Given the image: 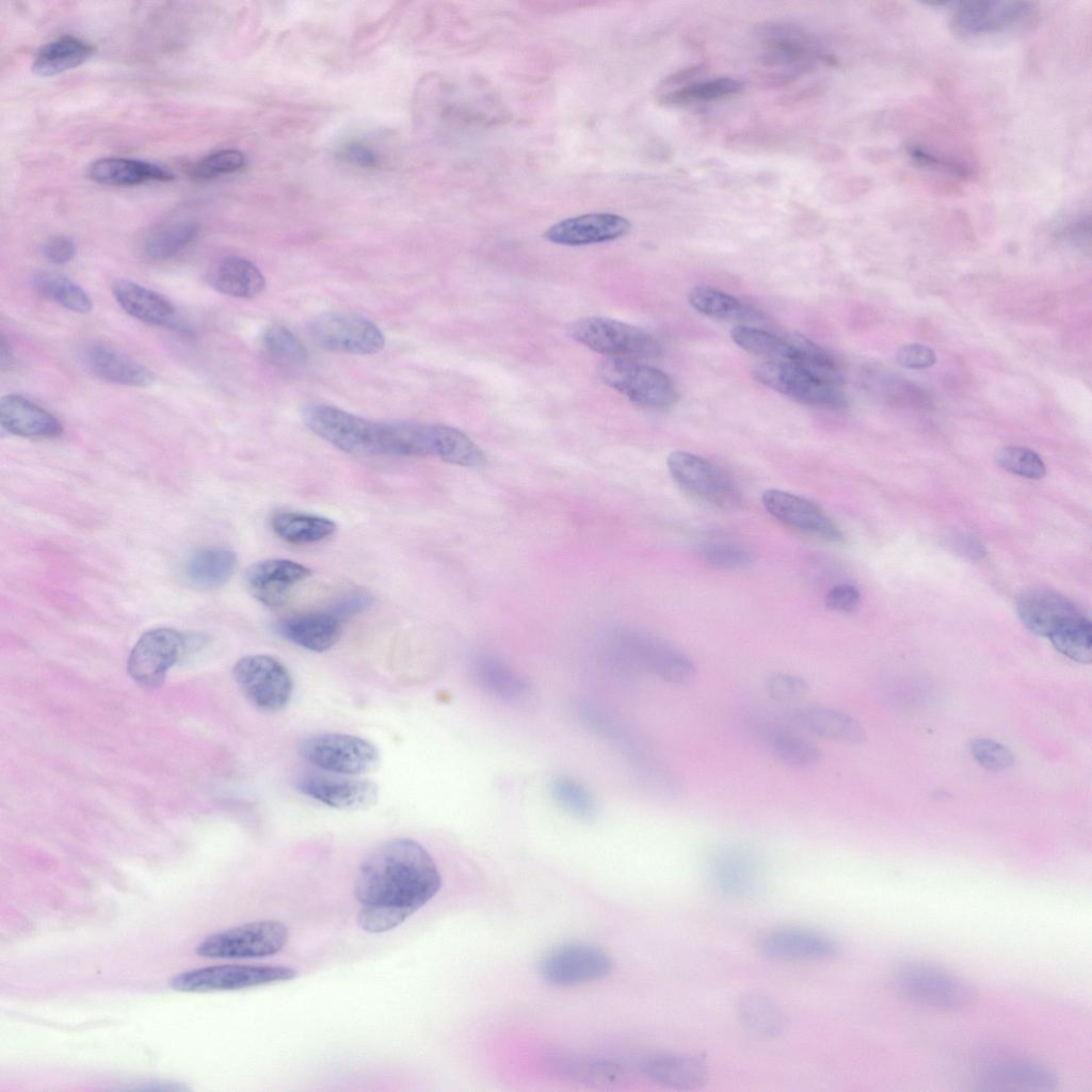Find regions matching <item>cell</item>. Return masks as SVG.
I'll list each match as a JSON object with an SVG mask.
<instances>
[{"label":"cell","instance_id":"14","mask_svg":"<svg viewBox=\"0 0 1092 1092\" xmlns=\"http://www.w3.org/2000/svg\"><path fill=\"white\" fill-rule=\"evenodd\" d=\"M186 646V637L177 630H148L140 637L129 654L128 673L144 687H157L184 653Z\"/></svg>","mask_w":1092,"mask_h":1092},{"label":"cell","instance_id":"13","mask_svg":"<svg viewBox=\"0 0 1092 1092\" xmlns=\"http://www.w3.org/2000/svg\"><path fill=\"white\" fill-rule=\"evenodd\" d=\"M975 1077L979 1087L985 1090L1048 1092L1058 1086L1057 1075L1048 1066L1002 1053L979 1057L975 1063Z\"/></svg>","mask_w":1092,"mask_h":1092},{"label":"cell","instance_id":"43","mask_svg":"<svg viewBox=\"0 0 1092 1092\" xmlns=\"http://www.w3.org/2000/svg\"><path fill=\"white\" fill-rule=\"evenodd\" d=\"M34 289L42 296L74 312L92 309L89 294L75 282L60 274H42L34 279Z\"/></svg>","mask_w":1092,"mask_h":1092},{"label":"cell","instance_id":"9","mask_svg":"<svg viewBox=\"0 0 1092 1092\" xmlns=\"http://www.w3.org/2000/svg\"><path fill=\"white\" fill-rule=\"evenodd\" d=\"M312 342L330 352L371 355L385 347L380 327L368 318L344 311H326L316 316L308 325Z\"/></svg>","mask_w":1092,"mask_h":1092},{"label":"cell","instance_id":"46","mask_svg":"<svg viewBox=\"0 0 1092 1092\" xmlns=\"http://www.w3.org/2000/svg\"><path fill=\"white\" fill-rule=\"evenodd\" d=\"M789 337L797 352L793 364L826 383L841 386L844 382L842 376L828 352L800 334H793Z\"/></svg>","mask_w":1092,"mask_h":1092},{"label":"cell","instance_id":"27","mask_svg":"<svg viewBox=\"0 0 1092 1092\" xmlns=\"http://www.w3.org/2000/svg\"><path fill=\"white\" fill-rule=\"evenodd\" d=\"M793 722L808 734L828 741L858 744L866 735L850 714L822 705H805L792 711Z\"/></svg>","mask_w":1092,"mask_h":1092},{"label":"cell","instance_id":"36","mask_svg":"<svg viewBox=\"0 0 1092 1092\" xmlns=\"http://www.w3.org/2000/svg\"><path fill=\"white\" fill-rule=\"evenodd\" d=\"M237 567V556L225 548L202 549L190 556L184 565L189 582L200 589L225 584Z\"/></svg>","mask_w":1092,"mask_h":1092},{"label":"cell","instance_id":"39","mask_svg":"<svg viewBox=\"0 0 1092 1092\" xmlns=\"http://www.w3.org/2000/svg\"><path fill=\"white\" fill-rule=\"evenodd\" d=\"M732 340L742 350L766 358L792 363L796 348L790 337H781L748 324H738L730 331Z\"/></svg>","mask_w":1092,"mask_h":1092},{"label":"cell","instance_id":"16","mask_svg":"<svg viewBox=\"0 0 1092 1092\" xmlns=\"http://www.w3.org/2000/svg\"><path fill=\"white\" fill-rule=\"evenodd\" d=\"M761 502L772 517L787 527L830 543L844 541L834 520L817 503L805 497L769 488L762 493Z\"/></svg>","mask_w":1092,"mask_h":1092},{"label":"cell","instance_id":"2","mask_svg":"<svg viewBox=\"0 0 1092 1092\" xmlns=\"http://www.w3.org/2000/svg\"><path fill=\"white\" fill-rule=\"evenodd\" d=\"M894 981L906 998L938 1010H964L978 999V990L970 981L929 962L904 963Z\"/></svg>","mask_w":1092,"mask_h":1092},{"label":"cell","instance_id":"30","mask_svg":"<svg viewBox=\"0 0 1092 1092\" xmlns=\"http://www.w3.org/2000/svg\"><path fill=\"white\" fill-rule=\"evenodd\" d=\"M641 1069L655 1082L676 1090H693L708 1078L707 1065L696 1057L656 1054L644 1058Z\"/></svg>","mask_w":1092,"mask_h":1092},{"label":"cell","instance_id":"19","mask_svg":"<svg viewBox=\"0 0 1092 1092\" xmlns=\"http://www.w3.org/2000/svg\"><path fill=\"white\" fill-rule=\"evenodd\" d=\"M308 567L287 559H269L252 564L244 574L250 594L259 603L277 607L291 591L310 576Z\"/></svg>","mask_w":1092,"mask_h":1092},{"label":"cell","instance_id":"50","mask_svg":"<svg viewBox=\"0 0 1092 1092\" xmlns=\"http://www.w3.org/2000/svg\"><path fill=\"white\" fill-rule=\"evenodd\" d=\"M244 163L245 158L241 151L237 149H223L197 161L191 167L190 175L196 179H209L237 172L244 166Z\"/></svg>","mask_w":1092,"mask_h":1092},{"label":"cell","instance_id":"47","mask_svg":"<svg viewBox=\"0 0 1092 1092\" xmlns=\"http://www.w3.org/2000/svg\"><path fill=\"white\" fill-rule=\"evenodd\" d=\"M550 791L557 803L565 810L581 819H591L596 814V804L582 784L559 776L551 782Z\"/></svg>","mask_w":1092,"mask_h":1092},{"label":"cell","instance_id":"32","mask_svg":"<svg viewBox=\"0 0 1092 1092\" xmlns=\"http://www.w3.org/2000/svg\"><path fill=\"white\" fill-rule=\"evenodd\" d=\"M82 357L90 371L107 382L146 387L156 380L150 369L107 347H90L83 352Z\"/></svg>","mask_w":1092,"mask_h":1092},{"label":"cell","instance_id":"41","mask_svg":"<svg viewBox=\"0 0 1092 1092\" xmlns=\"http://www.w3.org/2000/svg\"><path fill=\"white\" fill-rule=\"evenodd\" d=\"M199 232V224L194 221H180L164 226L145 241V253L156 260H166L192 243Z\"/></svg>","mask_w":1092,"mask_h":1092},{"label":"cell","instance_id":"8","mask_svg":"<svg viewBox=\"0 0 1092 1092\" xmlns=\"http://www.w3.org/2000/svg\"><path fill=\"white\" fill-rule=\"evenodd\" d=\"M667 465L674 482L690 496L725 510L741 503L734 481L705 457L677 450L669 454Z\"/></svg>","mask_w":1092,"mask_h":1092},{"label":"cell","instance_id":"22","mask_svg":"<svg viewBox=\"0 0 1092 1092\" xmlns=\"http://www.w3.org/2000/svg\"><path fill=\"white\" fill-rule=\"evenodd\" d=\"M761 952L778 961H821L833 958L838 946L830 937L804 929H781L766 934Z\"/></svg>","mask_w":1092,"mask_h":1092},{"label":"cell","instance_id":"6","mask_svg":"<svg viewBox=\"0 0 1092 1092\" xmlns=\"http://www.w3.org/2000/svg\"><path fill=\"white\" fill-rule=\"evenodd\" d=\"M300 756L330 773L358 775L375 770L380 752L370 741L354 735L322 733L301 741Z\"/></svg>","mask_w":1092,"mask_h":1092},{"label":"cell","instance_id":"26","mask_svg":"<svg viewBox=\"0 0 1092 1092\" xmlns=\"http://www.w3.org/2000/svg\"><path fill=\"white\" fill-rule=\"evenodd\" d=\"M0 423L7 432L31 438H53L63 432L60 420L45 408L19 395L0 401Z\"/></svg>","mask_w":1092,"mask_h":1092},{"label":"cell","instance_id":"59","mask_svg":"<svg viewBox=\"0 0 1092 1092\" xmlns=\"http://www.w3.org/2000/svg\"><path fill=\"white\" fill-rule=\"evenodd\" d=\"M12 362H13V354H12L11 347H10L9 342L5 340V337L2 335L1 336V341H0V364H1V369L4 370L5 368L10 367Z\"/></svg>","mask_w":1092,"mask_h":1092},{"label":"cell","instance_id":"29","mask_svg":"<svg viewBox=\"0 0 1092 1092\" xmlns=\"http://www.w3.org/2000/svg\"><path fill=\"white\" fill-rule=\"evenodd\" d=\"M113 295L128 315L140 321L183 330L173 304L151 289L132 280L119 279L113 286Z\"/></svg>","mask_w":1092,"mask_h":1092},{"label":"cell","instance_id":"49","mask_svg":"<svg viewBox=\"0 0 1092 1092\" xmlns=\"http://www.w3.org/2000/svg\"><path fill=\"white\" fill-rule=\"evenodd\" d=\"M996 460L1003 469L1024 478L1042 479L1046 473L1042 459L1025 447H1005L997 453Z\"/></svg>","mask_w":1092,"mask_h":1092},{"label":"cell","instance_id":"52","mask_svg":"<svg viewBox=\"0 0 1092 1092\" xmlns=\"http://www.w3.org/2000/svg\"><path fill=\"white\" fill-rule=\"evenodd\" d=\"M970 754L975 760L989 770H1005L1013 765V754L1005 745L985 738L971 740Z\"/></svg>","mask_w":1092,"mask_h":1092},{"label":"cell","instance_id":"33","mask_svg":"<svg viewBox=\"0 0 1092 1092\" xmlns=\"http://www.w3.org/2000/svg\"><path fill=\"white\" fill-rule=\"evenodd\" d=\"M90 177L102 184L135 186L148 181H171L174 174L146 161L107 157L96 160L89 170Z\"/></svg>","mask_w":1092,"mask_h":1092},{"label":"cell","instance_id":"37","mask_svg":"<svg viewBox=\"0 0 1092 1092\" xmlns=\"http://www.w3.org/2000/svg\"><path fill=\"white\" fill-rule=\"evenodd\" d=\"M270 524L278 537L295 545L319 543L336 531V524L330 518L292 511L275 513Z\"/></svg>","mask_w":1092,"mask_h":1092},{"label":"cell","instance_id":"3","mask_svg":"<svg viewBox=\"0 0 1092 1092\" xmlns=\"http://www.w3.org/2000/svg\"><path fill=\"white\" fill-rule=\"evenodd\" d=\"M304 424L337 449L357 456H381V421H373L333 405L307 404Z\"/></svg>","mask_w":1092,"mask_h":1092},{"label":"cell","instance_id":"1","mask_svg":"<svg viewBox=\"0 0 1092 1092\" xmlns=\"http://www.w3.org/2000/svg\"><path fill=\"white\" fill-rule=\"evenodd\" d=\"M440 872L416 840L394 838L374 848L360 863L354 895L362 905L357 924L383 933L404 922L440 889Z\"/></svg>","mask_w":1092,"mask_h":1092},{"label":"cell","instance_id":"24","mask_svg":"<svg viewBox=\"0 0 1092 1092\" xmlns=\"http://www.w3.org/2000/svg\"><path fill=\"white\" fill-rule=\"evenodd\" d=\"M276 632L289 642L310 652L333 647L341 637V620L333 612H308L279 620Z\"/></svg>","mask_w":1092,"mask_h":1092},{"label":"cell","instance_id":"57","mask_svg":"<svg viewBox=\"0 0 1092 1092\" xmlns=\"http://www.w3.org/2000/svg\"><path fill=\"white\" fill-rule=\"evenodd\" d=\"M346 154L351 161L364 167H372L376 163L374 154L364 145L352 144L347 147Z\"/></svg>","mask_w":1092,"mask_h":1092},{"label":"cell","instance_id":"17","mask_svg":"<svg viewBox=\"0 0 1092 1092\" xmlns=\"http://www.w3.org/2000/svg\"><path fill=\"white\" fill-rule=\"evenodd\" d=\"M612 969L610 958L599 948L571 944L549 952L541 964L543 977L558 985H575L598 980Z\"/></svg>","mask_w":1092,"mask_h":1092},{"label":"cell","instance_id":"28","mask_svg":"<svg viewBox=\"0 0 1092 1092\" xmlns=\"http://www.w3.org/2000/svg\"><path fill=\"white\" fill-rule=\"evenodd\" d=\"M713 885L730 897L750 895L758 884V866L753 855L739 847L720 849L710 862Z\"/></svg>","mask_w":1092,"mask_h":1092},{"label":"cell","instance_id":"38","mask_svg":"<svg viewBox=\"0 0 1092 1092\" xmlns=\"http://www.w3.org/2000/svg\"><path fill=\"white\" fill-rule=\"evenodd\" d=\"M690 305L702 315L720 320L739 321L741 324L758 321L761 315L737 298L710 286L694 287L689 295Z\"/></svg>","mask_w":1092,"mask_h":1092},{"label":"cell","instance_id":"34","mask_svg":"<svg viewBox=\"0 0 1092 1092\" xmlns=\"http://www.w3.org/2000/svg\"><path fill=\"white\" fill-rule=\"evenodd\" d=\"M737 1015L744 1030L760 1040L781 1035L786 1027L785 1014L771 998L758 994H745L738 1001Z\"/></svg>","mask_w":1092,"mask_h":1092},{"label":"cell","instance_id":"58","mask_svg":"<svg viewBox=\"0 0 1092 1092\" xmlns=\"http://www.w3.org/2000/svg\"><path fill=\"white\" fill-rule=\"evenodd\" d=\"M954 547L958 551L970 559H980L985 551L983 546L973 537L961 536L956 540Z\"/></svg>","mask_w":1092,"mask_h":1092},{"label":"cell","instance_id":"54","mask_svg":"<svg viewBox=\"0 0 1092 1092\" xmlns=\"http://www.w3.org/2000/svg\"><path fill=\"white\" fill-rule=\"evenodd\" d=\"M373 604L372 595L365 590H351L343 594L333 606L332 612L340 620L359 614Z\"/></svg>","mask_w":1092,"mask_h":1092},{"label":"cell","instance_id":"7","mask_svg":"<svg viewBox=\"0 0 1092 1092\" xmlns=\"http://www.w3.org/2000/svg\"><path fill=\"white\" fill-rule=\"evenodd\" d=\"M600 380L636 404L664 408L678 398L671 378L662 370L633 359L607 357L597 368Z\"/></svg>","mask_w":1092,"mask_h":1092},{"label":"cell","instance_id":"25","mask_svg":"<svg viewBox=\"0 0 1092 1092\" xmlns=\"http://www.w3.org/2000/svg\"><path fill=\"white\" fill-rule=\"evenodd\" d=\"M1016 610L1028 630L1048 638L1069 620L1080 614L1069 599L1046 590L1023 594L1017 600Z\"/></svg>","mask_w":1092,"mask_h":1092},{"label":"cell","instance_id":"18","mask_svg":"<svg viewBox=\"0 0 1092 1092\" xmlns=\"http://www.w3.org/2000/svg\"><path fill=\"white\" fill-rule=\"evenodd\" d=\"M296 787L303 794L326 806L346 810L370 807L379 797V788L373 782L330 772L304 775Z\"/></svg>","mask_w":1092,"mask_h":1092},{"label":"cell","instance_id":"42","mask_svg":"<svg viewBox=\"0 0 1092 1092\" xmlns=\"http://www.w3.org/2000/svg\"><path fill=\"white\" fill-rule=\"evenodd\" d=\"M1053 645L1064 656L1080 662L1092 660V627L1091 622L1081 613L1069 620L1050 637Z\"/></svg>","mask_w":1092,"mask_h":1092},{"label":"cell","instance_id":"20","mask_svg":"<svg viewBox=\"0 0 1092 1092\" xmlns=\"http://www.w3.org/2000/svg\"><path fill=\"white\" fill-rule=\"evenodd\" d=\"M1031 11V4L1023 1L962 2L953 13L952 27L965 36L1000 32L1022 21Z\"/></svg>","mask_w":1092,"mask_h":1092},{"label":"cell","instance_id":"35","mask_svg":"<svg viewBox=\"0 0 1092 1092\" xmlns=\"http://www.w3.org/2000/svg\"><path fill=\"white\" fill-rule=\"evenodd\" d=\"M95 52V47L79 37L63 35L45 46L36 53L32 70L38 76H54L79 66Z\"/></svg>","mask_w":1092,"mask_h":1092},{"label":"cell","instance_id":"5","mask_svg":"<svg viewBox=\"0 0 1092 1092\" xmlns=\"http://www.w3.org/2000/svg\"><path fill=\"white\" fill-rule=\"evenodd\" d=\"M288 938V928L283 922L258 920L210 934L195 951L208 959H258L279 952Z\"/></svg>","mask_w":1092,"mask_h":1092},{"label":"cell","instance_id":"51","mask_svg":"<svg viewBox=\"0 0 1092 1092\" xmlns=\"http://www.w3.org/2000/svg\"><path fill=\"white\" fill-rule=\"evenodd\" d=\"M764 688L773 701L788 703L802 698L807 693L809 685L799 675L773 672L765 677Z\"/></svg>","mask_w":1092,"mask_h":1092},{"label":"cell","instance_id":"48","mask_svg":"<svg viewBox=\"0 0 1092 1092\" xmlns=\"http://www.w3.org/2000/svg\"><path fill=\"white\" fill-rule=\"evenodd\" d=\"M698 556L720 569H742L753 563V553L745 546L730 541H710L698 546Z\"/></svg>","mask_w":1092,"mask_h":1092},{"label":"cell","instance_id":"40","mask_svg":"<svg viewBox=\"0 0 1092 1092\" xmlns=\"http://www.w3.org/2000/svg\"><path fill=\"white\" fill-rule=\"evenodd\" d=\"M475 677L488 692L507 701H519L528 695L527 682L507 664L492 657H480L473 662Z\"/></svg>","mask_w":1092,"mask_h":1092},{"label":"cell","instance_id":"31","mask_svg":"<svg viewBox=\"0 0 1092 1092\" xmlns=\"http://www.w3.org/2000/svg\"><path fill=\"white\" fill-rule=\"evenodd\" d=\"M206 278L216 291L241 299L255 298L266 288V278L260 270L239 256H226L213 262Z\"/></svg>","mask_w":1092,"mask_h":1092},{"label":"cell","instance_id":"23","mask_svg":"<svg viewBox=\"0 0 1092 1092\" xmlns=\"http://www.w3.org/2000/svg\"><path fill=\"white\" fill-rule=\"evenodd\" d=\"M752 732L780 762L796 769H810L822 760V752L812 741L778 723L753 721Z\"/></svg>","mask_w":1092,"mask_h":1092},{"label":"cell","instance_id":"11","mask_svg":"<svg viewBox=\"0 0 1092 1092\" xmlns=\"http://www.w3.org/2000/svg\"><path fill=\"white\" fill-rule=\"evenodd\" d=\"M296 971L287 966L212 965L176 975L172 989L186 993L235 991L293 979Z\"/></svg>","mask_w":1092,"mask_h":1092},{"label":"cell","instance_id":"21","mask_svg":"<svg viewBox=\"0 0 1092 1092\" xmlns=\"http://www.w3.org/2000/svg\"><path fill=\"white\" fill-rule=\"evenodd\" d=\"M630 227L627 219L614 213H587L553 224L544 237L556 244L579 246L615 240Z\"/></svg>","mask_w":1092,"mask_h":1092},{"label":"cell","instance_id":"44","mask_svg":"<svg viewBox=\"0 0 1092 1092\" xmlns=\"http://www.w3.org/2000/svg\"><path fill=\"white\" fill-rule=\"evenodd\" d=\"M261 348L272 362L283 366H300L308 358V352L302 341L280 324H271L264 330Z\"/></svg>","mask_w":1092,"mask_h":1092},{"label":"cell","instance_id":"56","mask_svg":"<svg viewBox=\"0 0 1092 1092\" xmlns=\"http://www.w3.org/2000/svg\"><path fill=\"white\" fill-rule=\"evenodd\" d=\"M43 254L53 264H65L75 257L76 245L68 237L55 236L45 242Z\"/></svg>","mask_w":1092,"mask_h":1092},{"label":"cell","instance_id":"55","mask_svg":"<svg viewBox=\"0 0 1092 1092\" xmlns=\"http://www.w3.org/2000/svg\"><path fill=\"white\" fill-rule=\"evenodd\" d=\"M860 599V591L854 585L842 583L828 591L824 603L831 610L850 612L858 606Z\"/></svg>","mask_w":1092,"mask_h":1092},{"label":"cell","instance_id":"10","mask_svg":"<svg viewBox=\"0 0 1092 1092\" xmlns=\"http://www.w3.org/2000/svg\"><path fill=\"white\" fill-rule=\"evenodd\" d=\"M232 675L244 696L260 710L280 711L291 701V674L273 656L257 654L242 657L234 665Z\"/></svg>","mask_w":1092,"mask_h":1092},{"label":"cell","instance_id":"15","mask_svg":"<svg viewBox=\"0 0 1092 1092\" xmlns=\"http://www.w3.org/2000/svg\"><path fill=\"white\" fill-rule=\"evenodd\" d=\"M629 661L640 670L673 685H687L697 673L694 661L671 643L647 635H630L624 642Z\"/></svg>","mask_w":1092,"mask_h":1092},{"label":"cell","instance_id":"12","mask_svg":"<svg viewBox=\"0 0 1092 1092\" xmlns=\"http://www.w3.org/2000/svg\"><path fill=\"white\" fill-rule=\"evenodd\" d=\"M752 372L761 384L800 403L834 410L848 404L841 386L826 383L793 363L765 360Z\"/></svg>","mask_w":1092,"mask_h":1092},{"label":"cell","instance_id":"53","mask_svg":"<svg viewBox=\"0 0 1092 1092\" xmlns=\"http://www.w3.org/2000/svg\"><path fill=\"white\" fill-rule=\"evenodd\" d=\"M897 360L905 368L926 369L935 364L936 355L933 349L926 344L910 343L900 348Z\"/></svg>","mask_w":1092,"mask_h":1092},{"label":"cell","instance_id":"45","mask_svg":"<svg viewBox=\"0 0 1092 1092\" xmlns=\"http://www.w3.org/2000/svg\"><path fill=\"white\" fill-rule=\"evenodd\" d=\"M742 87L743 84L737 79L720 77L667 92L661 95L660 101L667 105H686L717 100L739 93Z\"/></svg>","mask_w":1092,"mask_h":1092},{"label":"cell","instance_id":"4","mask_svg":"<svg viewBox=\"0 0 1092 1092\" xmlns=\"http://www.w3.org/2000/svg\"><path fill=\"white\" fill-rule=\"evenodd\" d=\"M568 331L574 340L608 357L646 359L661 353L660 343L651 334L609 318H582Z\"/></svg>","mask_w":1092,"mask_h":1092}]
</instances>
